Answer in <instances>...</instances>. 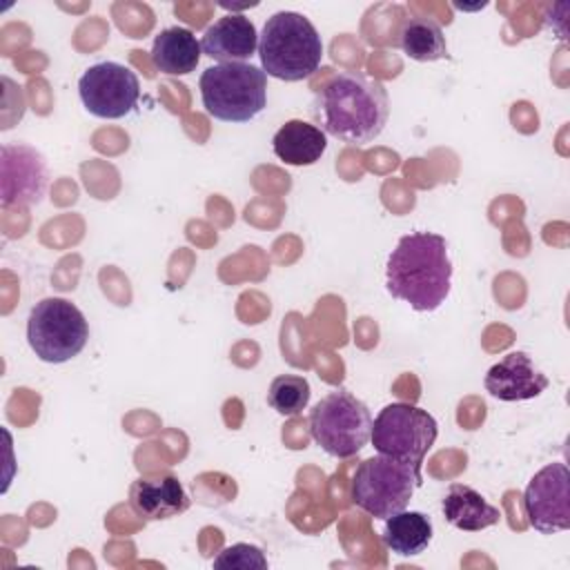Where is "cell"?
<instances>
[{"label": "cell", "instance_id": "cell-18", "mask_svg": "<svg viewBox=\"0 0 570 570\" xmlns=\"http://www.w3.org/2000/svg\"><path fill=\"white\" fill-rule=\"evenodd\" d=\"M432 541V521L416 510H401L385 519L383 543L399 557H416Z\"/></svg>", "mask_w": 570, "mask_h": 570}, {"label": "cell", "instance_id": "cell-2", "mask_svg": "<svg viewBox=\"0 0 570 570\" xmlns=\"http://www.w3.org/2000/svg\"><path fill=\"white\" fill-rule=\"evenodd\" d=\"M321 129L347 145H367L381 136L390 102L383 82L358 71L334 73L316 94Z\"/></svg>", "mask_w": 570, "mask_h": 570}, {"label": "cell", "instance_id": "cell-4", "mask_svg": "<svg viewBox=\"0 0 570 570\" xmlns=\"http://www.w3.org/2000/svg\"><path fill=\"white\" fill-rule=\"evenodd\" d=\"M198 89L205 111L223 122H249L267 105V73L249 62L207 67Z\"/></svg>", "mask_w": 570, "mask_h": 570}, {"label": "cell", "instance_id": "cell-20", "mask_svg": "<svg viewBox=\"0 0 570 570\" xmlns=\"http://www.w3.org/2000/svg\"><path fill=\"white\" fill-rule=\"evenodd\" d=\"M309 383L296 374H281L272 381L267 392V403L283 416L301 414L309 403Z\"/></svg>", "mask_w": 570, "mask_h": 570}, {"label": "cell", "instance_id": "cell-5", "mask_svg": "<svg viewBox=\"0 0 570 570\" xmlns=\"http://www.w3.org/2000/svg\"><path fill=\"white\" fill-rule=\"evenodd\" d=\"M423 483V474L390 456H370L358 463L350 499L363 512L376 519H390L407 508L414 490Z\"/></svg>", "mask_w": 570, "mask_h": 570}, {"label": "cell", "instance_id": "cell-21", "mask_svg": "<svg viewBox=\"0 0 570 570\" xmlns=\"http://www.w3.org/2000/svg\"><path fill=\"white\" fill-rule=\"evenodd\" d=\"M216 568H238V570H252V568H267V559L261 548L249 543H234L225 548L216 559Z\"/></svg>", "mask_w": 570, "mask_h": 570}, {"label": "cell", "instance_id": "cell-17", "mask_svg": "<svg viewBox=\"0 0 570 570\" xmlns=\"http://www.w3.org/2000/svg\"><path fill=\"white\" fill-rule=\"evenodd\" d=\"M441 510L448 523L465 532L485 530L499 523V517H501L499 510L492 503H488L481 492L463 483H452L448 488Z\"/></svg>", "mask_w": 570, "mask_h": 570}, {"label": "cell", "instance_id": "cell-19", "mask_svg": "<svg viewBox=\"0 0 570 570\" xmlns=\"http://www.w3.org/2000/svg\"><path fill=\"white\" fill-rule=\"evenodd\" d=\"M399 45L403 53L416 62H434L448 58V45L441 27L425 16H412L403 22Z\"/></svg>", "mask_w": 570, "mask_h": 570}, {"label": "cell", "instance_id": "cell-9", "mask_svg": "<svg viewBox=\"0 0 570 570\" xmlns=\"http://www.w3.org/2000/svg\"><path fill=\"white\" fill-rule=\"evenodd\" d=\"M78 94L85 109L105 120L131 114L140 98L138 76L114 60L91 65L78 80Z\"/></svg>", "mask_w": 570, "mask_h": 570}, {"label": "cell", "instance_id": "cell-15", "mask_svg": "<svg viewBox=\"0 0 570 570\" xmlns=\"http://www.w3.org/2000/svg\"><path fill=\"white\" fill-rule=\"evenodd\" d=\"M272 149L278 160L294 167L314 165L327 149L325 131L305 120H287L272 138Z\"/></svg>", "mask_w": 570, "mask_h": 570}, {"label": "cell", "instance_id": "cell-8", "mask_svg": "<svg viewBox=\"0 0 570 570\" xmlns=\"http://www.w3.org/2000/svg\"><path fill=\"white\" fill-rule=\"evenodd\" d=\"M439 434L436 419L410 403H390L372 421L370 441L383 456L407 463L416 472Z\"/></svg>", "mask_w": 570, "mask_h": 570}, {"label": "cell", "instance_id": "cell-3", "mask_svg": "<svg viewBox=\"0 0 570 570\" xmlns=\"http://www.w3.org/2000/svg\"><path fill=\"white\" fill-rule=\"evenodd\" d=\"M258 56L267 76L298 82L318 69L323 42L309 18L296 11H278L267 18L258 36Z\"/></svg>", "mask_w": 570, "mask_h": 570}, {"label": "cell", "instance_id": "cell-6", "mask_svg": "<svg viewBox=\"0 0 570 570\" xmlns=\"http://www.w3.org/2000/svg\"><path fill=\"white\" fill-rule=\"evenodd\" d=\"M89 338L85 314L67 298L49 296L38 301L27 318V341L45 363H67L82 352Z\"/></svg>", "mask_w": 570, "mask_h": 570}, {"label": "cell", "instance_id": "cell-16", "mask_svg": "<svg viewBox=\"0 0 570 570\" xmlns=\"http://www.w3.org/2000/svg\"><path fill=\"white\" fill-rule=\"evenodd\" d=\"M200 40L187 27L163 29L151 45V62L169 76L191 73L200 62Z\"/></svg>", "mask_w": 570, "mask_h": 570}, {"label": "cell", "instance_id": "cell-11", "mask_svg": "<svg viewBox=\"0 0 570 570\" xmlns=\"http://www.w3.org/2000/svg\"><path fill=\"white\" fill-rule=\"evenodd\" d=\"M49 187L47 163L29 145L0 147V203L2 207L38 205Z\"/></svg>", "mask_w": 570, "mask_h": 570}, {"label": "cell", "instance_id": "cell-14", "mask_svg": "<svg viewBox=\"0 0 570 570\" xmlns=\"http://www.w3.org/2000/svg\"><path fill=\"white\" fill-rule=\"evenodd\" d=\"M200 49L218 65L245 62L258 49V33L254 22L243 13H227L205 29Z\"/></svg>", "mask_w": 570, "mask_h": 570}, {"label": "cell", "instance_id": "cell-12", "mask_svg": "<svg viewBox=\"0 0 570 570\" xmlns=\"http://www.w3.org/2000/svg\"><path fill=\"white\" fill-rule=\"evenodd\" d=\"M483 385L499 401H528L539 396L550 381L525 352H508L488 370Z\"/></svg>", "mask_w": 570, "mask_h": 570}, {"label": "cell", "instance_id": "cell-1", "mask_svg": "<svg viewBox=\"0 0 570 570\" xmlns=\"http://www.w3.org/2000/svg\"><path fill=\"white\" fill-rule=\"evenodd\" d=\"M385 287L416 312H434L452 287V261L441 234L412 232L387 256Z\"/></svg>", "mask_w": 570, "mask_h": 570}, {"label": "cell", "instance_id": "cell-10", "mask_svg": "<svg viewBox=\"0 0 570 570\" xmlns=\"http://www.w3.org/2000/svg\"><path fill=\"white\" fill-rule=\"evenodd\" d=\"M523 512L541 534L570 528V472L566 463H548L530 479L523 492Z\"/></svg>", "mask_w": 570, "mask_h": 570}, {"label": "cell", "instance_id": "cell-13", "mask_svg": "<svg viewBox=\"0 0 570 570\" xmlns=\"http://www.w3.org/2000/svg\"><path fill=\"white\" fill-rule=\"evenodd\" d=\"M129 505L145 521H163L183 514L189 508V497L174 474H154L131 483Z\"/></svg>", "mask_w": 570, "mask_h": 570}, {"label": "cell", "instance_id": "cell-7", "mask_svg": "<svg viewBox=\"0 0 570 570\" xmlns=\"http://www.w3.org/2000/svg\"><path fill=\"white\" fill-rule=\"evenodd\" d=\"M309 432L330 456L347 459L361 452L372 434V414L347 390L325 394L309 414Z\"/></svg>", "mask_w": 570, "mask_h": 570}]
</instances>
